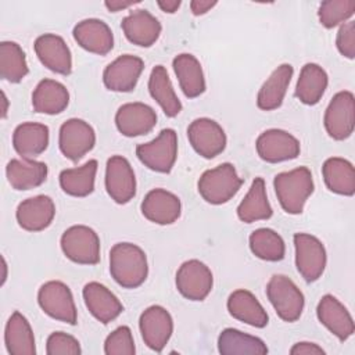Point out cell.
<instances>
[{
	"instance_id": "20",
	"label": "cell",
	"mask_w": 355,
	"mask_h": 355,
	"mask_svg": "<svg viewBox=\"0 0 355 355\" xmlns=\"http://www.w3.org/2000/svg\"><path fill=\"white\" fill-rule=\"evenodd\" d=\"M55 216L54 201L44 194L29 197L17 207L15 218L26 232H42L47 229Z\"/></svg>"
},
{
	"instance_id": "4",
	"label": "cell",
	"mask_w": 355,
	"mask_h": 355,
	"mask_svg": "<svg viewBox=\"0 0 355 355\" xmlns=\"http://www.w3.org/2000/svg\"><path fill=\"white\" fill-rule=\"evenodd\" d=\"M266 295L282 320L293 323L302 315L304 294L287 276L273 275L266 284Z\"/></svg>"
},
{
	"instance_id": "41",
	"label": "cell",
	"mask_w": 355,
	"mask_h": 355,
	"mask_svg": "<svg viewBox=\"0 0 355 355\" xmlns=\"http://www.w3.org/2000/svg\"><path fill=\"white\" fill-rule=\"evenodd\" d=\"M104 352L107 355H133L136 352L132 331L128 326L115 329L104 343Z\"/></svg>"
},
{
	"instance_id": "33",
	"label": "cell",
	"mask_w": 355,
	"mask_h": 355,
	"mask_svg": "<svg viewBox=\"0 0 355 355\" xmlns=\"http://www.w3.org/2000/svg\"><path fill=\"white\" fill-rule=\"evenodd\" d=\"M322 175L326 187L340 196L351 197L355 193V169L344 158L331 157L323 162Z\"/></svg>"
},
{
	"instance_id": "10",
	"label": "cell",
	"mask_w": 355,
	"mask_h": 355,
	"mask_svg": "<svg viewBox=\"0 0 355 355\" xmlns=\"http://www.w3.org/2000/svg\"><path fill=\"white\" fill-rule=\"evenodd\" d=\"M96 144V132L86 121L71 118L60 128L58 147L62 155L73 162L83 158Z\"/></svg>"
},
{
	"instance_id": "23",
	"label": "cell",
	"mask_w": 355,
	"mask_h": 355,
	"mask_svg": "<svg viewBox=\"0 0 355 355\" xmlns=\"http://www.w3.org/2000/svg\"><path fill=\"white\" fill-rule=\"evenodd\" d=\"M126 39L140 47H151L159 37L161 22L147 10L130 11L121 22Z\"/></svg>"
},
{
	"instance_id": "19",
	"label": "cell",
	"mask_w": 355,
	"mask_h": 355,
	"mask_svg": "<svg viewBox=\"0 0 355 355\" xmlns=\"http://www.w3.org/2000/svg\"><path fill=\"white\" fill-rule=\"evenodd\" d=\"M75 42L89 53L105 55L114 47L111 28L98 18H86L78 22L72 31Z\"/></svg>"
},
{
	"instance_id": "38",
	"label": "cell",
	"mask_w": 355,
	"mask_h": 355,
	"mask_svg": "<svg viewBox=\"0 0 355 355\" xmlns=\"http://www.w3.org/2000/svg\"><path fill=\"white\" fill-rule=\"evenodd\" d=\"M251 252L263 261L277 262L284 258L286 245L279 233L269 227H259L250 234L248 239Z\"/></svg>"
},
{
	"instance_id": "22",
	"label": "cell",
	"mask_w": 355,
	"mask_h": 355,
	"mask_svg": "<svg viewBox=\"0 0 355 355\" xmlns=\"http://www.w3.org/2000/svg\"><path fill=\"white\" fill-rule=\"evenodd\" d=\"M82 295L89 312L104 324L115 320L123 311L118 297L98 282L85 284Z\"/></svg>"
},
{
	"instance_id": "7",
	"label": "cell",
	"mask_w": 355,
	"mask_h": 355,
	"mask_svg": "<svg viewBox=\"0 0 355 355\" xmlns=\"http://www.w3.org/2000/svg\"><path fill=\"white\" fill-rule=\"evenodd\" d=\"M37 304L50 318L68 324H76L78 312L73 295L65 283L50 280L42 284L37 291Z\"/></svg>"
},
{
	"instance_id": "39",
	"label": "cell",
	"mask_w": 355,
	"mask_h": 355,
	"mask_svg": "<svg viewBox=\"0 0 355 355\" xmlns=\"http://www.w3.org/2000/svg\"><path fill=\"white\" fill-rule=\"evenodd\" d=\"M28 62L24 50L15 42L0 43V76L10 83H19L28 75Z\"/></svg>"
},
{
	"instance_id": "43",
	"label": "cell",
	"mask_w": 355,
	"mask_h": 355,
	"mask_svg": "<svg viewBox=\"0 0 355 355\" xmlns=\"http://www.w3.org/2000/svg\"><path fill=\"white\" fill-rule=\"evenodd\" d=\"M336 46L341 55L354 60L355 57V21L344 22L336 36Z\"/></svg>"
},
{
	"instance_id": "18",
	"label": "cell",
	"mask_w": 355,
	"mask_h": 355,
	"mask_svg": "<svg viewBox=\"0 0 355 355\" xmlns=\"http://www.w3.org/2000/svg\"><path fill=\"white\" fill-rule=\"evenodd\" d=\"M115 125L119 133L126 137L147 135L157 125V114L144 103H126L118 108Z\"/></svg>"
},
{
	"instance_id": "28",
	"label": "cell",
	"mask_w": 355,
	"mask_h": 355,
	"mask_svg": "<svg viewBox=\"0 0 355 355\" xmlns=\"http://www.w3.org/2000/svg\"><path fill=\"white\" fill-rule=\"evenodd\" d=\"M69 104V92L58 80L43 79L32 93V107L39 114L57 115Z\"/></svg>"
},
{
	"instance_id": "27",
	"label": "cell",
	"mask_w": 355,
	"mask_h": 355,
	"mask_svg": "<svg viewBox=\"0 0 355 355\" xmlns=\"http://www.w3.org/2000/svg\"><path fill=\"white\" fill-rule=\"evenodd\" d=\"M227 311L229 313L252 327L262 329L268 324L269 316L261 302L257 300V297L244 288L233 291L227 298Z\"/></svg>"
},
{
	"instance_id": "5",
	"label": "cell",
	"mask_w": 355,
	"mask_h": 355,
	"mask_svg": "<svg viewBox=\"0 0 355 355\" xmlns=\"http://www.w3.org/2000/svg\"><path fill=\"white\" fill-rule=\"evenodd\" d=\"M136 155L148 169L159 173H169L178 158V135L173 129L166 128L147 143L136 147Z\"/></svg>"
},
{
	"instance_id": "11",
	"label": "cell",
	"mask_w": 355,
	"mask_h": 355,
	"mask_svg": "<svg viewBox=\"0 0 355 355\" xmlns=\"http://www.w3.org/2000/svg\"><path fill=\"white\" fill-rule=\"evenodd\" d=\"M176 288L190 301H202L208 297L214 286L211 269L198 259L183 262L176 272Z\"/></svg>"
},
{
	"instance_id": "29",
	"label": "cell",
	"mask_w": 355,
	"mask_h": 355,
	"mask_svg": "<svg viewBox=\"0 0 355 355\" xmlns=\"http://www.w3.org/2000/svg\"><path fill=\"white\" fill-rule=\"evenodd\" d=\"M294 69L290 64L279 65L261 86L257 96V105L263 111L277 110L284 100Z\"/></svg>"
},
{
	"instance_id": "24",
	"label": "cell",
	"mask_w": 355,
	"mask_h": 355,
	"mask_svg": "<svg viewBox=\"0 0 355 355\" xmlns=\"http://www.w3.org/2000/svg\"><path fill=\"white\" fill-rule=\"evenodd\" d=\"M316 315L319 322L340 341L348 340L354 333V320L348 309L331 294L320 298Z\"/></svg>"
},
{
	"instance_id": "32",
	"label": "cell",
	"mask_w": 355,
	"mask_h": 355,
	"mask_svg": "<svg viewBox=\"0 0 355 355\" xmlns=\"http://www.w3.org/2000/svg\"><path fill=\"white\" fill-rule=\"evenodd\" d=\"M327 85L329 76L326 71L315 62H308L301 68L295 86V96L301 103L315 105L323 97Z\"/></svg>"
},
{
	"instance_id": "13",
	"label": "cell",
	"mask_w": 355,
	"mask_h": 355,
	"mask_svg": "<svg viewBox=\"0 0 355 355\" xmlns=\"http://www.w3.org/2000/svg\"><path fill=\"white\" fill-rule=\"evenodd\" d=\"M261 159L269 164L294 159L300 155L301 144L295 136L283 129H268L262 132L255 143Z\"/></svg>"
},
{
	"instance_id": "21",
	"label": "cell",
	"mask_w": 355,
	"mask_h": 355,
	"mask_svg": "<svg viewBox=\"0 0 355 355\" xmlns=\"http://www.w3.org/2000/svg\"><path fill=\"white\" fill-rule=\"evenodd\" d=\"M141 214L157 225H171L182 214V204L178 196L165 189L150 190L141 201Z\"/></svg>"
},
{
	"instance_id": "30",
	"label": "cell",
	"mask_w": 355,
	"mask_h": 355,
	"mask_svg": "<svg viewBox=\"0 0 355 355\" xmlns=\"http://www.w3.org/2000/svg\"><path fill=\"white\" fill-rule=\"evenodd\" d=\"M173 71L179 86L187 98H196L205 92V78L200 61L189 53H182L173 58Z\"/></svg>"
},
{
	"instance_id": "6",
	"label": "cell",
	"mask_w": 355,
	"mask_h": 355,
	"mask_svg": "<svg viewBox=\"0 0 355 355\" xmlns=\"http://www.w3.org/2000/svg\"><path fill=\"white\" fill-rule=\"evenodd\" d=\"M64 255L80 265H96L100 262V239L97 233L85 225L68 227L60 240Z\"/></svg>"
},
{
	"instance_id": "1",
	"label": "cell",
	"mask_w": 355,
	"mask_h": 355,
	"mask_svg": "<svg viewBox=\"0 0 355 355\" xmlns=\"http://www.w3.org/2000/svg\"><path fill=\"white\" fill-rule=\"evenodd\" d=\"M110 273L123 288L141 286L148 275L146 252L133 243H116L110 251Z\"/></svg>"
},
{
	"instance_id": "45",
	"label": "cell",
	"mask_w": 355,
	"mask_h": 355,
	"mask_svg": "<svg viewBox=\"0 0 355 355\" xmlns=\"http://www.w3.org/2000/svg\"><path fill=\"white\" fill-rule=\"evenodd\" d=\"M218 1H211V0H193L190 1V10L194 15H204L208 11H211Z\"/></svg>"
},
{
	"instance_id": "2",
	"label": "cell",
	"mask_w": 355,
	"mask_h": 355,
	"mask_svg": "<svg viewBox=\"0 0 355 355\" xmlns=\"http://www.w3.org/2000/svg\"><path fill=\"white\" fill-rule=\"evenodd\" d=\"M273 186L282 208L291 215L302 212L315 187L312 173L306 166L277 173L273 179Z\"/></svg>"
},
{
	"instance_id": "25",
	"label": "cell",
	"mask_w": 355,
	"mask_h": 355,
	"mask_svg": "<svg viewBox=\"0 0 355 355\" xmlns=\"http://www.w3.org/2000/svg\"><path fill=\"white\" fill-rule=\"evenodd\" d=\"M12 147L21 158L33 159L49 147V126L37 122H22L12 133Z\"/></svg>"
},
{
	"instance_id": "16",
	"label": "cell",
	"mask_w": 355,
	"mask_h": 355,
	"mask_svg": "<svg viewBox=\"0 0 355 355\" xmlns=\"http://www.w3.org/2000/svg\"><path fill=\"white\" fill-rule=\"evenodd\" d=\"M144 69V62L140 57L123 54L110 62L103 72L104 86L111 92L128 93L132 92Z\"/></svg>"
},
{
	"instance_id": "3",
	"label": "cell",
	"mask_w": 355,
	"mask_h": 355,
	"mask_svg": "<svg viewBox=\"0 0 355 355\" xmlns=\"http://www.w3.org/2000/svg\"><path fill=\"white\" fill-rule=\"evenodd\" d=\"M241 186L243 179L237 175L236 168L230 162H223L205 171L197 183L200 196L212 205L227 202L237 194Z\"/></svg>"
},
{
	"instance_id": "40",
	"label": "cell",
	"mask_w": 355,
	"mask_h": 355,
	"mask_svg": "<svg viewBox=\"0 0 355 355\" xmlns=\"http://www.w3.org/2000/svg\"><path fill=\"white\" fill-rule=\"evenodd\" d=\"M355 12V1L354 0H326L322 1L318 10L319 22L331 29L337 25H343L347 22Z\"/></svg>"
},
{
	"instance_id": "48",
	"label": "cell",
	"mask_w": 355,
	"mask_h": 355,
	"mask_svg": "<svg viewBox=\"0 0 355 355\" xmlns=\"http://www.w3.org/2000/svg\"><path fill=\"white\" fill-rule=\"evenodd\" d=\"M1 96H3V118H6V116H7V105H8V100H7L6 94H4V92L1 93Z\"/></svg>"
},
{
	"instance_id": "46",
	"label": "cell",
	"mask_w": 355,
	"mask_h": 355,
	"mask_svg": "<svg viewBox=\"0 0 355 355\" xmlns=\"http://www.w3.org/2000/svg\"><path fill=\"white\" fill-rule=\"evenodd\" d=\"M182 1L180 0H158L157 1V6L164 11V12H168V14H173L178 11V8L180 7Z\"/></svg>"
},
{
	"instance_id": "34",
	"label": "cell",
	"mask_w": 355,
	"mask_h": 355,
	"mask_svg": "<svg viewBox=\"0 0 355 355\" xmlns=\"http://www.w3.org/2000/svg\"><path fill=\"white\" fill-rule=\"evenodd\" d=\"M273 215V209L268 201L265 180L255 178L252 184L237 207V216L244 223L266 220Z\"/></svg>"
},
{
	"instance_id": "15",
	"label": "cell",
	"mask_w": 355,
	"mask_h": 355,
	"mask_svg": "<svg viewBox=\"0 0 355 355\" xmlns=\"http://www.w3.org/2000/svg\"><path fill=\"white\" fill-rule=\"evenodd\" d=\"M105 190L116 204H126L136 196V178L129 161L112 155L105 165Z\"/></svg>"
},
{
	"instance_id": "37",
	"label": "cell",
	"mask_w": 355,
	"mask_h": 355,
	"mask_svg": "<svg viewBox=\"0 0 355 355\" xmlns=\"http://www.w3.org/2000/svg\"><path fill=\"white\" fill-rule=\"evenodd\" d=\"M218 351L223 355H265L268 354V347L258 337L227 327L222 330L218 337Z\"/></svg>"
},
{
	"instance_id": "47",
	"label": "cell",
	"mask_w": 355,
	"mask_h": 355,
	"mask_svg": "<svg viewBox=\"0 0 355 355\" xmlns=\"http://www.w3.org/2000/svg\"><path fill=\"white\" fill-rule=\"evenodd\" d=\"M133 1H119V0H111V1H105L104 6L108 8V11L111 12H116V11H121V10H125V8H129L132 7Z\"/></svg>"
},
{
	"instance_id": "31",
	"label": "cell",
	"mask_w": 355,
	"mask_h": 355,
	"mask_svg": "<svg viewBox=\"0 0 355 355\" xmlns=\"http://www.w3.org/2000/svg\"><path fill=\"white\" fill-rule=\"evenodd\" d=\"M4 344L10 355H35V336L28 319L18 311H15L4 330Z\"/></svg>"
},
{
	"instance_id": "35",
	"label": "cell",
	"mask_w": 355,
	"mask_h": 355,
	"mask_svg": "<svg viewBox=\"0 0 355 355\" xmlns=\"http://www.w3.org/2000/svg\"><path fill=\"white\" fill-rule=\"evenodd\" d=\"M148 92L166 116L173 118L182 111V103L175 93L168 71L164 65H155L153 68L148 78Z\"/></svg>"
},
{
	"instance_id": "12",
	"label": "cell",
	"mask_w": 355,
	"mask_h": 355,
	"mask_svg": "<svg viewBox=\"0 0 355 355\" xmlns=\"http://www.w3.org/2000/svg\"><path fill=\"white\" fill-rule=\"evenodd\" d=\"M187 137L194 151L204 158H215L226 148V133L211 118H197L187 128Z\"/></svg>"
},
{
	"instance_id": "42",
	"label": "cell",
	"mask_w": 355,
	"mask_h": 355,
	"mask_svg": "<svg viewBox=\"0 0 355 355\" xmlns=\"http://www.w3.org/2000/svg\"><path fill=\"white\" fill-rule=\"evenodd\" d=\"M46 352L49 355H79L82 349L73 336L64 331H54L47 337Z\"/></svg>"
},
{
	"instance_id": "9",
	"label": "cell",
	"mask_w": 355,
	"mask_h": 355,
	"mask_svg": "<svg viewBox=\"0 0 355 355\" xmlns=\"http://www.w3.org/2000/svg\"><path fill=\"white\" fill-rule=\"evenodd\" d=\"M323 123L327 135L334 140L348 139L355 126V97L351 92L343 90L330 100Z\"/></svg>"
},
{
	"instance_id": "17",
	"label": "cell",
	"mask_w": 355,
	"mask_h": 355,
	"mask_svg": "<svg viewBox=\"0 0 355 355\" xmlns=\"http://www.w3.org/2000/svg\"><path fill=\"white\" fill-rule=\"evenodd\" d=\"M35 53L39 61L60 75L72 72V55L65 40L55 33H44L35 40Z\"/></svg>"
},
{
	"instance_id": "44",
	"label": "cell",
	"mask_w": 355,
	"mask_h": 355,
	"mask_svg": "<svg viewBox=\"0 0 355 355\" xmlns=\"http://www.w3.org/2000/svg\"><path fill=\"white\" fill-rule=\"evenodd\" d=\"M291 355H323L324 349L319 347L315 343H308V341H301L297 343L291 347L290 349Z\"/></svg>"
},
{
	"instance_id": "8",
	"label": "cell",
	"mask_w": 355,
	"mask_h": 355,
	"mask_svg": "<svg viewBox=\"0 0 355 355\" xmlns=\"http://www.w3.org/2000/svg\"><path fill=\"white\" fill-rule=\"evenodd\" d=\"M295 266L298 273L308 282H316L324 272L327 255L323 243L308 233L294 234Z\"/></svg>"
},
{
	"instance_id": "26",
	"label": "cell",
	"mask_w": 355,
	"mask_h": 355,
	"mask_svg": "<svg viewBox=\"0 0 355 355\" xmlns=\"http://www.w3.org/2000/svg\"><path fill=\"white\" fill-rule=\"evenodd\" d=\"M49 168L44 162L35 159H11L6 166V176L14 190H31L43 184L47 179Z\"/></svg>"
},
{
	"instance_id": "36",
	"label": "cell",
	"mask_w": 355,
	"mask_h": 355,
	"mask_svg": "<svg viewBox=\"0 0 355 355\" xmlns=\"http://www.w3.org/2000/svg\"><path fill=\"white\" fill-rule=\"evenodd\" d=\"M97 161L89 159L82 166L64 169L60 173V186L64 193L72 197H86L94 190Z\"/></svg>"
},
{
	"instance_id": "14",
	"label": "cell",
	"mask_w": 355,
	"mask_h": 355,
	"mask_svg": "<svg viewBox=\"0 0 355 355\" xmlns=\"http://www.w3.org/2000/svg\"><path fill=\"white\" fill-rule=\"evenodd\" d=\"M139 327L144 344L150 349L161 352L173 333V319L164 306L151 305L140 315Z\"/></svg>"
}]
</instances>
